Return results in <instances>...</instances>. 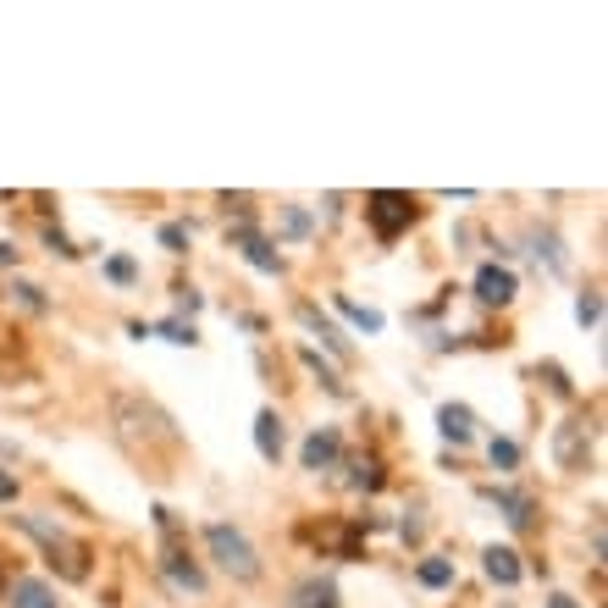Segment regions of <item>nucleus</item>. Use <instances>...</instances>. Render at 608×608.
Instances as JSON below:
<instances>
[{
	"mask_svg": "<svg viewBox=\"0 0 608 608\" xmlns=\"http://www.w3.org/2000/svg\"><path fill=\"white\" fill-rule=\"evenodd\" d=\"M205 548L216 553V564L238 581H254L260 575V559H254V543L238 532V526H205Z\"/></svg>",
	"mask_w": 608,
	"mask_h": 608,
	"instance_id": "nucleus-1",
	"label": "nucleus"
},
{
	"mask_svg": "<svg viewBox=\"0 0 608 608\" xmlns=\"http://www.w3.org/2000/svg\"><path fill=\"white\" fill-rule=\"evenodd\" d=\"M17 526L28 532V537H39L45 548H50V559L61 553V570H67V581H83L90 575V564H83V548L61 532V526H50V520H39V514H17Z\"/></svg>",
	"mask_w": 608,
	"mask_h": 608,
	"instance_id": "nucleus-2",
	"label": "nucleus"
},
{
	"mask_svg": "<svg viewBox=\"0 0 608 608\" xmlns=\"http://www.w3.org/2000/svg\"><path fill=\"white\" fill-rule=\"evenodd\" d=\"M366 216H371V227H377V238H398L409 222H415V205H409V194H371L366 200Z\"/></svg>",
	"mask_w": 608,
	"mask_h": 608,
	"instance_id": "nucleus-3",
	"label": "nucleus"
},
{
	"mask_svg": "<svg viewBox=\"0 0 608 608\" xmlns=\"http://www.w3.org/2000/svg\"><path fill=\"white\" fill-rule=\"evenodd\" d=\"M476 299H481V305H509V299H514V272L481 266V272H476Z\"/></svg>",
	"mask_w": 608,
	"mask_h": 608,
	"instance_id": "nucleus-4",
	"label": "nucleus"
},
{
	"mask_svg": "<svg viewBox=\"0 0 608 608\" xmlns=\"http://www.w3.org/2000/svg\"><path fill=\"white\" fill-rule=\"evenodd\" d=\"M7 608H61V603H56V592L45 581H12Z\"/></svg>",
	"mask_w": 608,
	"mask_h": 608,
	"instance_id": "nucleus-5",
	"label": "nucleus"
},
{
	"mask_svg": "<svg viewBox=\"0 0 608 608\" xmlns=\"http://www.w3.org/2000/svg\"><path fill=\"white\" fill-rule=\"evenodd\" d=\"M254 449H260V460H277L283 454V420L272 409L254 415Z\"/></svg>",
	"mask_w": 608,
	"mask_h": 608,
	"instance_id": "nucleus-6",
	"label": "nucleus"
},
{
	"mask_svg": "<svg viewBox=\"0 0 608 608\" xmlns=\"http://www.w3.org/2000/svg\"><path fill=\"white\" fill-rule=\"evenodd\" d=\"M438 426H443V438H449V443H470V438H476V415H470L465 404H443Z\"/></svg>",
	"mask_w": 608,
	"mask_h": 608,
	"instance_id": "nucleus-7",
	"label": "nucleus"
},
{
	"mask_svg": "<svg viewBox=\"0 0 608 608\" xmlns=\"http://www.w3.org/2000/svg\"><path fill=\"white\" fill-rule=\"evenodd\" d=\"M337 460V431L326 426V431H315V438L305 443V470H326Z\"/></svg>",
	"mask_w": 608,
	"mask_h": 608,
	"instance_id": "nucleus-8",
	"label": "nucleus"
},
{
	"mask_svg": "<svg viewBox=\"0 0 608 608\" xmlns=\"http://www.w3.org/2000/svg\"><path fill=\"white\" fill-rule=\"evenodd\" d=\"M238 243H243V254H249V266H260V272H283V260L266 249V238H254L249 227H238Z\"/></svg>",
	"mask_w": 608,
	"mask_h": 608,
	"instance_id": "nucleus-9",
	"label": "nucleus"
},
{
	"mask_svg": "<svg viewBox=\"0 0 608 608\" xmlns=\"http://www.w3.org/2000/svg\"><path fill=\"white\" fill-rule=\"evenodd\" d=\"M288 608H337V592H332V581H305Z\"/></svg>",
	"mask_w": 608,
	"mask_h": 608,
	"instance_id": "nucleus-10",
	"label": "nucleus"
},
{
	"mask_svg": "<svg viewBox=\"0 0 608 608\" xmlns=\"http://www.w3.org/2000/svg\"><path fill=\"white\" fill-rule=\"evenodd\" d=\"M487 575H492L498 586H514V581H520V564H514V553H509V548H487Z\"/></svg>",
	"mask_w": 608,
	"mask_h": 608,
	"instance_id": "nucleus-11",
	"label": "nucleus"
},
{
	"mask_svg": "<svg viewBox=\"0 0 608 608\" xmlns=\"http://www.w3.org/2000/svg\"><path fill=\"white\" fill-rule=\"evenodd\" d=\"M498 503L509 509L503 520H509V526H532V503L526 498H520V492H498Z\"/></svg>",
	"mask_w": 608,
	"mask_h": 608,
	"instance_id": "nucleus-12",
	"label": "nucleus"
},
{
	"mask_svg": "<svg viewBox=\"0 0 608 608\" xmlns=\"http://www.w3.org/2000/svg\"><path fill=\"white\" fill-rule=\"evenodd\" d=\"M337 310L349 315L355 326H366V332H382V315H377V310H366V305H349V299H337Z\"/></svg>",
	"mask_w": 608,
	"mask_h": 608,
	"instance_id": "nucleus-13",
	"label": "nucleus"
},
{
	"mask_svg": "<svg viewBox=\"0 0 608 608\" xmlns=\"http://www.w3.org/2000/svg\"><path fill=\"white\" fill-rule=\"evenodd\" d=\"M420 581H426V586H449V581H454V564L431 559V564H420Z\"/></svg>",
	"mask_w": 608,
	"mask_h": 608,
	"instance_id": "nucleus-14",
	"label": "nucleus"
},
{
	"mask_svg": "<svg viewBox=\"0 0 608 608\" xmlns=\"http://www.w3.org/2000/svg\"><path fill=\"white\" fill-rule=\"evenodd\" d=\"M487 454H492V465H503V470H514V465H520V449H514L509 438H492V449H487Z\"/></svg>",
	"mask_w": 608,
	"mask_h": 608,
	"instance_id": "nucleus-15",
	"label": "nucleus"
},
{
	"mask_svg": "<svg viewBox=\"0 0 608 608\" xmlns=\"http://www.w3.org/2000/svg\"><path fill=\"white\" fill-rule=\"evenodd\" d=\"M160 337H166V343H194V326H183V321H160Z\"/></svg>",
	"mask_w": 608,
	"mask_h": 608,
	"instance_id": "nucleus-16",
	"label": "nucleus"
},
{
	"mask_svg": "<svg viewBox=\"0 0 608 608\" xmlns=\"http://www.w3.org/2000/svg\"><path fill=\"white\" fill-rule=\"evenodd\" d=\"M106 272H111L117 283H133V260H128V254H117V260H106Z\"/></svg>",
	"mask_w": 608,
	"mask_h": 608,
	"instance_id": "nucleus-17",
	"label": "nucleus"
},
{
	"mask_svg": "<svg viewBox=\"0 0 608 608\" xmlns=\"http://www.w3.org/2000/svg\"><path fill=\"white\" fill-rule=\"evenodd\" d=\"M575 315H581L586 326H597V315H603V305H597V294H586V299L575 305Z\"/></svg>",
	"mask_w": 608,
	"mask_h": 608,
	"instance_id": "nucleus-18",
	"label": "nucleus"
},
{
	"mask_svg": "<svg viewBox=\"0 0 608 608\" xmlns=\"http://www.w3.org/2000/svg\"><path fill=\"white\" fill-rule=\"evenodd\" d=\"M283 233H288V238H299V233H310V222H305V211H288V216H283Z\"/></svg>",
	"mask_w": 608,
	"mask_h": 608,
	"instance_id": "nucleus-19",
	"label": "nucleus"
},
{
	"mask_svg": "<svg viewBox=\"0 0 608 608\" xmlns=\"http://www.w3.org/2000/svg\"><path fill=\"white\" fill-rule=\"evenodd\" d=\"M160 243H166V249H183L189 233H183V227H160Z\"/></svg>",
	"mask_w": 608,
	"mask_h": 608,
	"instance_id": "nucleus-20",
	"label": "nucleus"
},
{
	"mask_svg": "<svg viewBox=\"0 0 608 608\" xmlns=\"http://www.w3.org/2000/svg\"><path fill=\"white\" fill-rule=\"evenodd\" d=\"M12 260H17V249H12V243H0V266H12Z\"/></svg>",
	"mask_w": 608,
	"mask_h": 608,
	"instance_id": "nucleus-21",
	"label": "nucleus"
},
{
	"mask_svg": "<svg viewBox=\"0 0 608 608\" xmlns=\"http://www.w3.org/2000/svg\"><path fill=\"white\" fill-rule=\"evenodd\" d=\"M12 492H17V481H12V476H0V498H12Z\"/></svg>",
	"mask_w": 608,
	"mask_h": 608,
	"instance_id": "nucleus-22",
	"label": "nucleus"
},
{
	"mask_svg": "<svg viewBox=\"0 0 608 608\" xmlns=\"http://www.w3.org/2000/svg\"><path fill=\"white\" fill-rule=\"evenodd\" d=\"M548 608H575V597H548Z\"/></svg>",
	"mask_w": 608,
	"mask_h": 608,
	"instance_id": "nucleus-23",
	"label": "nucleus"
}]
</instances>
